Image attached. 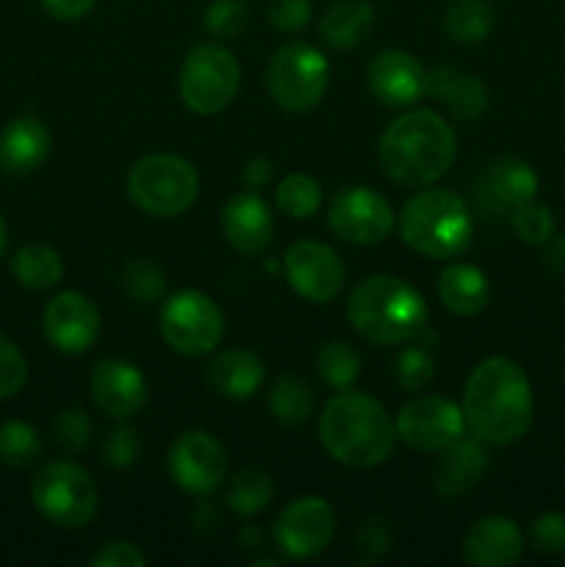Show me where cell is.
Here are the masks:
<instances>
[{"instance_id":"1","label":"cell","mask_w":565,"mask_h":567,"mask_svg":"<svg viewBox=\"0 0 565 567\" xmlns=\"http://www.w3.org/2000/svg\"><path fill=\"white\" fill-rule=\"evenodd\" d=\"M465 426L493 446H510L530 432L535 393L526 371L510 358H487L471 371L463 393Z\"/></svg>"},{"instance_id":"2","label":"cell","mask_w":565,"mask_h":567,"mask_svg":"<svg viewBox=\"0 0 565 567\" xmlns=\"http://www.w3.org/2000/svg\"><path fill=\"white\" fill-rule=\"evenodd\" d=\"M377 155L388 181L402 188H424L452 169L458 136L435 111L415 109L386 127Z\"/></svg>"},{"instance_id":"3","label":"cell","mask_w":565,"mask_h":567,"mask_svg":"<svg viewBox=\"0 0 565 567\" xmlns=\"http://www.w3.org/2000/svg\"><path fill=\"white\" fill-rule=\"evenodd\" d=\"M319 441L332 460L349 468H374L393 454L397 424L369 393L341 391L319 415Z\"/></svg>"},{"instance_id":"4","label":"cell","mask_w":565,"mask_h":567,"mask_svg":"<svg viewBox=\"0 0 565 567\" xmlns=\"http://www.w3.org/2000/svg\"><path fill=\"white\" fill-rule=\"evenodd\" d=\"M349 324L360 338L380 347L408 343L427 327V302L410 282L374 275L355 286L347 305Z\"/></svg>"},{"instance_id":"5","label":"cell","mask_w":565,"mask_h":567,"mask_svg":"<svg viewBox=\"0 0 565 567\" xmlns=\"http://www.w3.org/2000/svg\"><path fill=\"white\" fill-rule=\"evenodd\" d=\"M399 233L402 241L424 258L449 260L469 249L474 238V219L460 194L427 188L404 203L399 214Z\"/></svg>"},{"instance_id":"6","label":"cell","mask_w":565,"mask_h":567,"mask_svg":"<svg viewBox=\"0 0 565 567\" xmlns=\"http://www.w3.org/2000/svg\"><path fill=\"white\" fill-rule=\"evenodd\" d=\"M125 188L138 210L166 219L192 208L199 192V177L181 155L155 153L133 164Z\"/></svg>"},{"instance_id":"7","label":"cell","mask_w":565,"mask_h":567,"mask_svg":"<svg viewBox=\"0 0 565 567\" xmlns=\"http://www.w3.org/2000/svg\"><path fill=\"white\" fill-rule=\"evenodd\" d=\"M242 64L227 48L214 42L188 50L181 70V100L192 114L214 116L236 100Z\"/></svg>"},{"instance_id":"8","label":"cell","mask_w":565,"mask_h":567,"mask_svg":"<svg viewBox=\"0 0 565 567\" xmlns=\"http://www.w3.org/2000/svg\"><path fill=\"white\" fill-rule=\"evenodd\" d=\"M31 498L39 513L61 529H81L97 513V487L89 471L70 460L48 463L31 485Z\"/></svg>"},{"instance_id":"9","label":"cell","mask_w":565,"mask_h":567,"mask_svg":"<svg viewBox=\"0 0 565 567\" xmlns=\"http://www.w3.org/2000/svg\"><path fill=\"white\" fill-rule=\"evenodd\" d=\"M266 86L280 109L305 114L325 100L327 86H330V64L310 44H282L269 61Z\"/></svg>"},{"instance_id":"10","label":"cell","mask_w":565,"mask_h":567,"mask_svg":"<svg viewBox=\"0 0 565 567\" xmlns=\"http://www.w3.org/2000/svg\"><path fill=\"white\" fill-rule=\"evenodd\" d=\"M158 321L164 341L186 358L214 352L225 336V316L219 305L199 291H181L166 299Z\"/></svg>"},{"instance_id":"11","label":"cell","mask_w":565,"mask_h":567,"mask_svg":"<svg viewBox=\"0 0 565 567\" xmlns=\"http://www.w3.org/2000/svg\"><path fill=\"white\" fill-rule=\"evenodd\" d=\"M327 221L341 241L371 247V244H382L391 236L393 208L374 188L349 186L330 199Z\"/></svg>"},{"instance_id":"12","label":"cell","mask_w":565,"mask_h":567,"mask_svg":"<svg viewBox=\"0 0 565 567\" xmlns=\"http://www.w3.org/2000/svg\"><path fill=\"white\" fill-rule=\"evenodd\" d=\"M397 437L415 452H441L465 435V415L446 396H415L397 415Z\"/></svg>"},{"instance_id":"13","label":"cell","mask_w":565,"mask_h":567,"mask_svg":"<svg viewBox=\"0 0 565 567\" xmlns=\"http://www.w3.org/2000/svg\"><path fill=\"white\" fill-rule=\"evenodd\" d=\"M170 474L192 496H208L227 476L225 446L203 430L183 432L170 449Z\"/></svg>"},{"instance_id":"14","label":"cell","mask_w":565,"mask_h":567,"mask_svg":"<svg viewBox=\"0 0 565 567\" xmlns=\"http://www.w3.org/2000/svg\"><path fill=\"white\" fill-rule=\"evenodd\" d=\"M336 535V513L319 496H302L288 504L275 524L277 546L291 559H314Z\"/></svg>"},{"instance_id":"15","label":"cell","mask_w":565,"mask_h":567,"mask_svg":"<svg viewBox=\"0 0 565 567\" xmlns=\"http://www.w3.org/2000/svg\"><path fill=\"white\" fill-rule=\"evenodd\" d=\"M282 266H286V277L294 291L316 305L336 299L343 288V277H347L336 249L321 241H308V238L288 247Z\"/></svg>"},{"instance_id":"16","label":"cell","mask_w":565,"mask_h":567,"mask_svg":"<svg viewBox=\"0 0 565 567\" xmlns=\"http://www.w3.org/2000/svg\"><path fill=\"white\" fill-rule=\"evenodd\" d=\"M48 341L64 354H83L100 336V310L78 291H61L48 302L42 316Z\"/></svg>"},{"instance_id":"17","label":"cell","mask_w":565,"mask_h":567,"mask_svg":"<svg viewBox=\"0 0 565 567\" xmlns=\"http://www.w3.org/2000/svg\"><path fill=\"white\" fill-rule=\"evenodd\" d=\"M537 186L541 183L532 164L515 155H502L480 172L474 194L480 208H485L487 214H513L515 208L537 197Z\"/></svg>"},{"instance_id":"18","label":"cell","mask_w":565,"mask_h":567,"mask_svg":"<svg viewBox=\"0 0 565 567\" xmlns=\"http://www.w3.org/2000/svg\"><path fill=\"white\" fill-rule=\"evenodd\" d=\"M371 94L388 109H408L427 94V70L404 50H382L366 72Z\"/></svg>"},{"instance_id":"19","label":"cell","mask_w":565,"mask_h":567,"mask_svg":"<svg viewBox=\"0 0 565 567\" xmlns=\"http://www.w3.org/2000/svg\"><path fill=\"white\" fill-rule=\"evenodd\" d=\"M89 388L97 410L116 421L133 419L147 404V380L127 360H103L94 365Z\"/></svg>"},{"instance_id":"20","label":"cell","mask_w":565,"mask_h":567,"mask_svg":"<svg viewBox=\"0 0 565 567\" xmlns=\"http://www.w3.org/2000/svg\"><path fill=\"white\" fill-rule=\"evenodd\" d=\"M222 233L236 252L260 255L275 238V216L258 194L242 192L222 208Z\"/></svg>"},{"instance_id":"21","label":"cell","mask_w":565,"mask_h":567,"mask_svg":"<svg viewBox=\"0 0 565 567\" xmlns=\"http://www.w3.org/2000/svg\"><path fill=\"white\" fill-rule=\"evenodd\" d=\"M487 463L491 460L480 437H458L446 449H441V457L432 465V487L446 498L463 496L471 487L480 485Z\"/></svg>"},{"instance_id":"22","label":"cell","mask_w":565,"mask_h":567,"mask_svg":"<svg viewBox=\"0 0 565 567\" xmlns=\"http://www.w3.org/2000/svg\"><path fill=\"white\" fill-rule=\"evenodd\" d=\"M463 554L471 565L507 567L524 554V532L504 515H487L469 529Z\"/></svg>"},{"instance_id":"23","label":"cell","mask_w":565,"mask_h":567,"mask_svg":"<svg viewBox=\"0 0 565 567\" xmlns=\"http://www.w3.org/2000/svg\"><path fill=\"white\" fill-rule=\"evenodd\" d=\"M53 136L39 116H17L0 131V169L6 175H31L48 161Z\"/></svg>"},{"instance_id":"24","label":"cell","mask_w":565,"mask_h":567,"mask_svg":"<svg viewBox=\"0 0 565 567\" xmlns=\"http://www.w3.org/2000/svg\"><path fill=\"white\" fill-rule=\"evenodd\" d=\"M427 94L443 105L454 120L474 122L487 109V86L480 78L454 66H438L427 72Z\"/></svg>"},{"instance_id":"25","label":"cell","mask_w":565,"mask_h":567,"mask_svg":"<svg viewBox=\"0 0 565 567\" xmlns=\"http://www.w3.org/2000/svg\"><path fill=\"white\" fill-rule=\"evenodd\" d=\"M266 377L264 360L249 349H227L208 365V382L219 396L249 399Z\"/></svg>"},{"instance_id":"26","label":"cell","mask_w":565,"mask_h":567,"mask_svg":"<svg viewBox=\"0 0 565 567\" xmlns=\"http://www.w3.org/2000/svg\"><path fill=\"white\" fill-rule=\"evenodd\" d=\"M438 297L441 305L454 316H476L487 308L491 286L485 271L471 264H452L438 277Z\"/></svg>"},{"instance_id":"27","label":"cell","mask_w":565,"mask_h":567,"mask_svg":"<svg viewBox=\"0 0 565 567\" xmlns=\"http://www.w3.org/2000/svg\"><path fill=\"white\" fill-rule=\"evenodd\" d=\"M374 28V6L369 0H336L321 14L319 33L330 48L355 50Z\"/></svg>"},{"instance_id":"28","label":"cell","mask_w":565,"mask_h":567,"mask_svg":"<svg viewBox=\"0 0 565 567\" xmlns=\"http://www.w3.org/2000/svg\"><path fill=\"white\" fill-rule=\"evenodd\" d=\"M11 271L28 291H48L64 277V260L48 244H25L11 258Z\"/></svg>"},{"instance_id":"29","label":"cell","mask_w":565,"mask_h":567,"mask_svg":"<svg viewBox=\"0 0 565 567\" xmlns=\"http://www.w3.org/2000/svg\"><path fill=\"white\" fill-rule=\"evenodd\" d=\"M449 39L460 44H480L496 28V9L491 0H454L443 17Z\"/></svg>"},{"instance_id":"30","label":"cell","mask_w":565,"mask_h":567,"mask_svg":"<svg viewBox=\"0 0 565 567\" xmlns=\"http://www.w3.org/2000/svg\"><path fill=\"white\" fill-rule=\"evenodd\" d=\"M314 388L305 380H299V377H280V380L271 385L269 410L271 415H275V421H280V424H305V421L310 419V413H314Z\"/></svg>"},{"instance_id":"31","label":"cell","mask_w":565,"mask_h":567,"mask_svg":"<svg viewBox=\"0 0 565 567\" xmlns=\"http://www.w3.org/2000/svg\"><path fill=\"white\" fill-rule=\"evenodd\" d=\"M271 496H275V485L266 471L258 468H244L227 485V507L238 515H258L260 509L269 507Z\"/></svg>"},{"instance_id":"32","label":"cell","mask_w":565,"mask_h":567,"mask_svg":"<svg viewBox=\"0 0 565 567\" xmlns=\"http://www.w3.org/2000/svg\"><path fill=\"white\" fill-rule=\"evenodd\" d=\"M321 203H325V194H321L319 181L302 172H291L277 186V205L291 219H308L321 208Z\"/></svg>"},{"instance_id":"33","label":"cell","mask_w":565,"mask_h":567,"mask_svg":"<svg viewBox=\"0 0 565 567\" xmlns=\"http://www.w3.org/2000/svg\"><path fill=\"white\" fill-rule=\"evenodd\" d=\"M42 454V437L25 421H3L0 424V463L11 468H28Z\"/></svg>"},{"instance_id":"34","label":"cell","mask_w":565,"mask_h":567,"mask_svg":"<svg viewBox=\"0 0 565 567\" xmlns=\"http://www.w3.org/2000/svg\"><path fill=\"white\" fill-rule=\"evenodd\" d=\"M316 371L336 391H347L360 377V358L349 343L330 341L316 354Z\"/></svg>"},{"instance_id":"35","label":"cell","mask_w":565,"mask_h":567,"mask_svg":"<svg viewBox=\"0 0 565 567\" xmlns=\"http://www.w3.org/2000/svg\"><path fill=\"white\" fill-rule=\"evenodd\" d=\"M122 286L133 302L153 305L166 293V275L155 260L136 258L122 269Z\"/></svg>"},{"instance_id":"36","label":"cell","mask_w":565,"mask_h":567,"mask_svg":"<svg viewBox=\"0 0 565 567\" xmlns=\"http://www.w3.org/2000/svg\"><path fill=\"white\" fill-rule=\"evenodd\" d=\"M249 20H253V11L244 0H214V3L205 9V31L210 37L222 39H236L247 31Z\"/></svg>"},{"instance_id":"37","label":"cell","mask_w":565,"mask_h":567,"mask_svg":"<svg viewBox=\"0 0 565 567\" xmlns=\"http://www.w3.org/2000/svg\"><path fill=\"white\" fill-rule=\"evenodd\" d=\"M510 225H513V233L521 238V241L535 244V247L537 244H546L548 238L554 236V230H557V221H554L552 208L537 205L535 199L521 205V208H515L513 214H510Z\"/></svg>"},{"instance_id":"38","label":"cell","mask_w":565,"mask_h":567,"mask_svg":"<svg viewBox=\"0 0 565 567\" xmlns=\"http://www.w3.org/2000/svg\"><path fill=\"white\" fill-rule=\"evenodd\" d=\"M393 377H397V382L404 391H421L435 377V360H432V354L427 349L408 347L399 352L397 365H393Z\"/></svg>"},{"instance_id":"39","label":"cell","mask_w":565,"mask_h":567,"mask_svg":"<svg viewBox=\"0 0 565 567\" xmlns=\"http://www.w3.org/2000/svg\"><path fill=\"white\" fill-rule=\"evenodd\" d=\"M92 419L81 408H70L55 415L53 421V441L66 452H81L92 441Z\"/></svg>"},{"instance_id":"40","label":"cell","mask_w":565,"mask_h":567,"mask_svg":"<svg viewBox=\"0 0 565 567\" xmlns=\"http://www.w3.org/2000/svg\"><path fill=\"white\" fill-rule=\"evenodd\" d=\"M28 380V363L14 341L0 336V399H11Z\"/></svg>"},{"instance_id":"41","label":"cell","mask_w":565,"mask_h":567,"mask_svg":"<svg viewBox=\"0 0 565 567\" xmlns=\"http://www.w3.org/2000/svg\"><path fill=\"white\" fill-rule=\"evenodd\" d=\"M103 454L111 468H131L138 460V454H142V435L133 426H116L105 437Z\"/></svg>"},{"instance_id":"42","label":"cell","mask_w":565,"mask_h":567,"mask_svg":"<svg viewBox=\"0 0 565 567\" xmlns=\"http://www.w3.org/2000/svg\"><path fill=\"white\" fill-rule=\"evenodd\" d=\"M532 546L543 554H563L565 551V515L543 513L532 520Z\"/></svg>"},{"instance_id":"43","label":"cell","mask_w":565,"mask_h":567,"mask_svg":"<svg viewBox=\"0 0 565 567\" xmlns=\"http://www.w3.org/2000/svg\"><path fill=\"white\" fill-rule=\"evenodd\" d=\"M266 14H269V22L277 31L297 33L310 22L314 6H310V0H271Z\"/></svg>"},{"instance_id":"44","label":"cell","mask_w":565,"mask_h":567,"mask_svg":"<svg viewBox=\"0 0 565 567\" xmlns=\"http://www.w3.org/2000/svg\"><path fill=\"white\" fill-rule=\"evenodd\" d=\"M147 557L133 543H109L92 557V567H144Z\"/></svg>"},{"instance_id":"45","label":"cell","mask_w":565,"mask_h":567,"mask_svg":"<svg viewBox=\"0 0 565 567\" xmlns=\"http://www.w3.org/2000/svg\"><path fill=\"white\" fill-rule=\"evenodd\" d=\"M388 546H391V532H388V526L382 520H366L358 537V548L363 554V559L374 563V559H380L388 551Z\"/></svg>"},{"instance_id":"46","label":"cell","mask_w":565,"mask_h":567,"mask_svg":"<svg viewBox=\"0 0 565 567\" xmlns=\"http://www.w3.org/2000/svg\"><path fill=\"white\" fill-rule=\"evenodd\" d=\"M50 17L61 22H75L94 9L97 0H39Z\"/></svg>"},{"instance_id":"47","label":"cell","mask_w":565,"mask_h":567,"mask_svg":"<svg viewBox=\"0 0 565 567\" xmlns=\"http://www.w3.org/2000/svg\"><path fill=\"white\" fill-rule=\"evenodd\" d=\"M269 177H271V161L264 158V155H255V158H249L242 169V181L247 183V188L266 186V183H269Z\"/></svg>"},{"instance_id":"48","label":"cell","mask_w":565,"mask_h":567,"mask_svg":"<svg viewBox=\"0 0 565 567\" xmlns=\"http://www.w3.org/2000/svg\"><path fill=\"white\" fill-rule=\"evenodd\" d=\"M546 266L552 271H559L565 275V233L563 236H552L546 241V255H543Z\"/></svg>"},{"instance_id":"49","label":"cell","mask_w":565,"mask_h":567,"mask_svg":"<svg viewBox=\"0 0 565 567\" xmlns=\"http://www.w3.org/2000/svg\"><path fill=\"white\" fill-rule=\"evenodd\" d=\"M6 244H9V230H6V221L0 219V258H3L6 252Z\"/></svg>"}]
</instances>
